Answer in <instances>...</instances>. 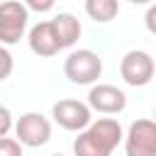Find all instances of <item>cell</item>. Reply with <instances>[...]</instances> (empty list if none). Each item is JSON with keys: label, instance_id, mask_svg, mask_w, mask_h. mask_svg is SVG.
I'll use <instances>...</instances> for the list:
<instances>
[{"label": "cell", "instance_id": "1", "mask_svg": "<svg viewBox=\"0 0 156 156\" xmlns=\"http://www.w3.org/2000/svg\"><path fill=\"white\" fill-rule=\"evenodd\" d=\"M122 139V124L115 117H100L73 139V156H112Z\"/></svg>", "mask_w": 156, "mask_h": 156}, {"label": "cell", "instance_id": "2", "mask_svg": "<svg viewBox=\"0 0 156 156\" xmlns=\"http://www.w3.org/2000/svg\"><path fill=\"white\" fill-rule=\"evenodd\" d=\"M63 73L76 85H93L102 73V58L90 49H76L66 56Z\"/></svg>", "mask_w": 156, "mask_h": 156}, {"label": "cell", "instance_id": "3", "mask_svg": "<svg viewBox=\"0 0 156 156\" xmlns=\"http://www.w3.org/2000/svg\"><path fill=\"white\" fill-rule=\"evenodd\" d=\"M154 73H156V61L149 51L144 49H132L122 56L119 61V76L127 85L132 88H144L154 80Z\"/></svg>", "mask_w": 156, "mask_h": 156}, {"label": "cell", "instance_id": "4", "mask_svg": "<svg viewBox=\"0 0 156 156\" xmlns=\"http://www.w3.org/2000/svg\"><path fill=\"white\" fill-rule=\"evenodd\" d=\"M51 117H54V122H56L61 129H66V132H78V134H80L83 129L90 127V122H93V110L88 107V102L66 98V100L54 102Z\"/></svg>", "mask_w": 156, "mask_h": 156}, {"label": "cell", "instance_id": "5", "mask_svg": "<svg viewBox=\"0 0 156 156\" xmlns=\"http://www.w3.org/2000/svg\"><path fill=\"white\" fill-rule=\"evenodd\" d=\"M29 10L20 0L0 2V44H17L27 32Z\"/></svg>", "mask_w": 156, "mask_h": 156}, {"label": "cell", "instance_id": "6", "mask_svg": "<svg viewBox=\"0 0 156 156\" xmlns=\"http://www.w3.org/2000/svg\"><path fill=\"white\" fill-rule=\"evenodd\" d=\"M15 136L22 146L39 149L51 139V122L41 112H24L15 122Z\"/></svg>", "mask_w": 156, "mask_h": 156}, {"label": "cell", "instance_id": "7", "mask_svg": "<svg viewBox=\"0 0 156 156\" xmlns=\"http://www.w3.org/2000/svg\"><path fill=\"white\" fill-rule=\"evenodd\" d=\"M124 154L127 156H156V122L154 119H134L124 134Z\"/></svg>", "mask_w": 156, "mask_h": 156}, {"label": "cell", "instance_id": "8", "mask_svg": "<svg viewBox=\"0 0 156 156\" xmlns=\"http://www.w3.org/2000/svg\"><path fill=\"white\" fill-rule=\"evenodd\" d=\"M88 107L100 112V115H119L127 107V95L117 85L110 83H98L88 93Z\"/></svg>", "mask_w": 156, "mask_h": 156}, {"label": "cell", "instance_id": "9", "mask_svg": "<svg viewBox=\"0 0 156 156\" xmlns=\"http://www.w3.org/2000/svg\"><path fill=\"white\" fill-rule=\"evenodd\" d=\"M27 41H29V49H32L37 56H44V58L56 56V54L61 51L58 39H56V32H54V27H51V20L37 22V24L29 29Z\"/></svg>", "mask_w": 156, "mask_h": 156}, {"label": "cell", "instance_id": "10", "mask_svg": "<svg viewBox=\"0 0 156 156\" xmlns=\"http://www.w3.org/2000/svg\"><path fill=\"white\" fill-rule=\"evenodd\" d=\"M51 27H54V32H56V39H58V46H61V49L73 46V44L80 39V32H83L80 20H78L76 15H71V12H58V15L51 20Z\"/></svg>", "mask_w": 156, "mask_h": 156}, {"label": "cell", "instance_id": "11", "mask_svg": "<svg viewBox=\"0 0 156 156\" xmlns=\"http://www.w3.org/2000/svg\"><path fill=\"white\" fill-rule=\"evenodd\" d=\"M85 12H88L90 20H95L100 24H107L117 17L119 2L117 0H85Z\"/></svg>", "mask_w": 156, "mask_h": 156}, {"label": "cell", "instance_id": "12", "mask_svg": "<svg viewBox=\"0 0 156 156\" xmlns=\"http://www.w3.org/2000/svg\"><path fill=\"white\" fill-rule=\"evenodd\" d=\"M0 156H24L22 144L12 136H2L0 139Z\"/></svg>", "mask_w": 156, "mask_h": 156}, {"label": "cell", "instance_id": "13", "mask_svg": "<svg viewBox=\"0 0 156 156\" xmlns=\"http://www.w3.org/2000/svg\"><path fill=\"white\" fill-rule=\"evenodd\" d=\"M12 68H15V61H12V54L0 44V80H5V78H10V73H12Z\"/></svg>", "mask_w": 156, "mask_h": 156}, {"label": "cell", "instance_id": "14", "mask_svg": "<svg viewBox=\"0 0 156 156\" xmlns=\"http://www.w3.org/2000/svg\"><path fill=\"white\" fill-rule=\"evenodd\" d=\"M15 127V122H12V112L5 107V105H0V139L2 136H7V132Z\"/></svg>", "mask_w": 156, "mask_h": 156}, {"label": "cell", "instance_id": "15", "mask_svg": "<svg viewBox=\"0 0 156 156\" xmlns=\"http://www.w3.org/2000/svg\"><path fill=\"white\" fill-rule=\"evenodd\" d=\"M24 7H27V10H34V12H49V10L54 7V2H51V0H44V2L29 0V2H24Z\"/></svg>", "mask_w": 156, "mask_h": 156}, {"label": "cell", "instance_id": "16", "mask_svg": "<svg viewBox=\"0 0 156 156\" xmlns=\"http://www.w3.org/2000/svg\"><path fill=\"white\" fill-rule=\"evenodd\" d=\"M144 24H146V29L151 34H156V5H149L146 15H144Z\"/></svg>", "mask_w": 156, "mask_h": 156}, {"label": "cell", "instance_id": "17", "mask_svg": "<svg viewBox=\"0 0 156 156\" xmlns=\"http://www.w3.org/2000/svg\"><path fill=\"white\" fill-rule=\"evenodd\" d=\"M49 156H66V154H49Z\"/></svg>", "mask_w": 156, "mask_h": 156}, {"label": "cell", "instance_id": "18", "mask_svg": "<svg viewBox=\"0 0 156 156\" xmlns=\"http://www.w3.org/2000/svg\"><path fill=\"white\" fill-rule=\"evenodd\" d=\"M154 122H156V110H154Z\"/></svg>", "mask_w": 156, "mask_h": 156}]
</instances>
